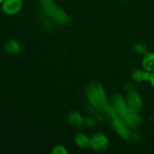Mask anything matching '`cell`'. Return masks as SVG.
Segmentation results:
<instances>
[{
    "label": "cell",
    "instance_id": "cell-1",
    "mask_svg": "<svg viewBox=\"0 0 154 154\" xmlns=\"http://www.w3.org/2000/svg\"><path fill=\"white\" fill-rule=\"evenodd\" d=\"M112 107L120 118L129 128H136L141 123V117L139 114L130 109L123 96L115 93L111 99Z\"/></svg>",
    "mask_w": 154,
    "mask_h": 154
},
{
    "label": "cell",
    "instance_id": "cell-2",
    "mask_svg": "<svg viewBox=\"0 0 154 154\" xmlns=\"http://www.w3.org/2000/svg\"><path fill=\"white\" fill-rule=\"evenodd\" d=\"M87 95L90 105L96 110L106 112L111 106L105 90L99 83H90L87 88Z\"/></svg>",
    "mask_w": 154,
    "mask_h": 154
},
{
    "label": "cell",
    "instance_id": "cell-3",
    "mask_svg": "<svg viewBox=\"0 0 154 154\" xmlns=\"http://www.w3.org/2000/svg\"><path fill=\"white\" fill-rule=\"evenodd\" d=\"M45 13L57 25L67 26L71 23V19L67 14L57 5L54 0H39Z\"/></svg>",
    "mask_w": 154,
    "mask_h": 154
},
{
    "label": "cell",
    "instance_id": "cell-4",
    "mask_svg": "<svg viewBox=\"0 0 154 154\" xmlns=\"http://www.w3.org/2000/svg\"><path fill=\"white\" fill-rule=\"evenodd\" d=\"M106 112L109 117L113 128L115 129L118 135L123 140L127 141V140L130 139L131 137H132V133L129 130V127L123 122V120L120 118V116L117 114L112 105L109 107Z\"/></svg>",
    "mask_w": 154,
    "mask_h": 154
},
{
    "label": "cell",
    "instance_id": "cell-5",
    "mask_svg": "<svg viewBox=\"0 0 154 154\" xmlns=\"http://www.w3.org/2000/svg\"><path fill=\"white\" fill-rule=\"evenodd\" d=\"M126 103L131 110L137 113H139L142 110L144 103L141 96L138 92L135 91L132 86L128 89V94L126 97Z\"/></svg>",
    "mask_w": 154,
    "mask_h": 154
},
{
    "label": "cell",
    "instance_id": "cell-6",
    "mask_svg": "<svg viewBox=\"0 0 154 154\" xmlns=\"http://www.w3.org/2000/svg\"><path fill=\"white\" fill-rule=\"evenodd\" d=\"M109 147V140L101 132L94 133L90 137V147L97 152H104Z\"/></svg>",
    "mask_w": 154,
    "mask_h": 154
},
{
    "label": "cell",
    "instance_id": "cell-7",
    "mask_svg": "<svg viewBox=\"0 0 154 154\" xmlns=\"http://www.w3.org/2000/svg\"><path fill=\"white\" fill-rule=\"evenodd\" d=\"M22 0H5L2 4V10L8 15H14L20 11Z\"/></svg>",
    "mask_w": 154,
    "mask_h": 154
},
{
    "label": "cell",
    "instance_id": "cell-8",
    "mask_svg": "<svg viewBox=\"0 0 154 154\" xmlns=\"http://www.w3.org/2000/svg\"><path fill=\"white\" fill-rule=\"evenodd\" d=\"M68 121L73 127L80 129L84 124V120L81 114L77 111H71L68 115Z\"/></svg>",
    "mask_w": 154,
    "mask_h": 154
},
{
    "label": "cell",
    "instance_id": "cell-9",
    "mask_svg": "<svg viewBox=\"0 0 154 154\" xmlns=\"http://www.w3.org/2000/svg\"><path fill=\"white\" fill-rule=\"evenodd\" d=\"M5 50L10 55H17L20 52V45L14 39H9L5 44Z\"/></svg>",
    "mask_w": 154,
    "mask_h": 154
},
{
    "label": "cell",
    "instance_id": "cell-10",
    "mask_svg": "<svg viewBox=\"0 0 154 154\" xmlns=\"http://www.w3.org/2000/svg\"><path fill=\"white\" fill-rule=\"evenodd\" d=\"M150 73L146 70H141V69H137L135 70L132 73V78L134 81L135 82H144V81H147L148 82L149 79H150Z\"/></svg>",
    "mask_w": 154,
    "mask_h": 154
},
{
    "label": "cell",
    "instance_id": "cell-11",
    "mask_svg": "<svg viewBox=\"0 0 154 154\" xmlns=\"http://www.w3.org/2000/svg\"><path fill=\"white\" fill-rule=\"evenodd\" d=\"M142 66L144 70L149 72H154V53H147L142 60Z\"/></svg>",
    "mask_w": 154,
    "mask_h": 154
},
{
    "label": "cell",
    "instance_id": "cell-12",
    "mask_svg": "<svg viewBox=\"0 0 154 154\" xmlns=\"http://www.w3.org/2000/svg\"><path fill=\"white\" fill-rule=\"evenodd\" d=\"M75 143L81 148L86 149L90 147V138L84 133L77 134L75 138Z\"/></svg>",
    "mask_w": 154,
    "mask_h": 154
},
{
    "label": "cell",
    "instance_id": "cell-13",
    "mask_svg": "<svg viewBox=\"0 0 154 154\" xmlns=\"http://www.w3.org/2000/svg\"><path fill=\"white\" fill-rule=\"evenodd\" d=\"M133 51L135 54H140V55H145L147 53V49L145 45L141 43L135 44L133 47Z\"/></svg>",
    "mask_w": 154,
    "mask_h": 154
},
{
    "label": "cell",
    "instance_id": "cell-14",
    "mask_svg": "<svg viewBox=\"0 0 154 154\" xmlns=\"http://www.w3.org/2000/svg\"><path fill=\"white\" fill-rule=\"evenodd\" d=\"M51 153L53 154H67L68 153V150H66V148L63 146L61 145H58L56 146L53 148L52 151Z\"/></svg>",
    "mask_w": 154,
    "mask_h": 154
},
{
    "label": "cell",
    "instance_id": "cell-15",
    "mask_svg": "<svg viewBox=\"0 0 154 154\" xmlns=\"http://www.w3.org/2000/svg\"><path fill=\"white\" fill-rule=\"evenodd\" d=\"M84 123L89 127H93L96 126V120L93 117H87V119L84 120Z\"/></svg>",
    "mask_w": 154,
    "mask_h": 154
},
{
    "label": "cell",
    "instance_id": "cell-16",
    "mask_svg": "<svg viewBox=\"0 0 154 154\" xmlns=\"http://www.w3.org/2000/svg\"><path fill=\"white\" fill-rule=\"evenodd\" d=\"M148 82L150 83V85H151L152 87H154V72H151V73H150V79H149Z\"/></svg>",
    "mask_w": 154,
    "mask_h": 154
},
{
    "label": "cell",
    "instance_id": "cell-17",
    "mask_svg": "<svg viewBox=\"0 0 154 154\" xmlns=\"http://www.w3.org/2000/svg\"><path fill=\"white\" fill-rule=\"evenodd\" d=\"M4 1H5V0H0V5L2 4V2H4Z\"/></svg>",
    "mask_w": 154,
    "mask_h": 154
}]
</instances>
